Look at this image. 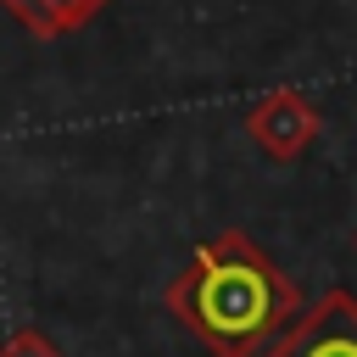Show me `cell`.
Listing matches in <instances>:
<instances>
[{"label": "cell", "mask_w": 357, "mask_h": 357, "mask_svg": "<svg viewBox=\"0 0 357 357\" xmlns=\"http://www.w3.org/2000/svg\"><path fill=\"white\" fill-rule=\"evenodd\" d=\"M351 245H357V234H351Z\"/></svg>", "instance_id": "obj_6"}, {"label": "cell", "mask_w": 357, "mask_h": 357, "mask_svg": "<svg viewBox=\"0 0 357 357\" xmlns=\"http://www.w3.org/2000/svg\"><path fill=\"white\" fill-rule=\"evenodd\" d=\"M0 357H61V346H56L45 329L22 324V329H11V335L0 340Z\"/></svg>", "instance_id": "obj_5"}, {"label": "cell", "mask_w": 357, "mask_h": 357, "mask_svg": "<svg viewBox=\"0 0 357 357\" xmlns=\"http://www.w3.org/2000/svg\"><path fill=\"white\" fill-rule=\"evenodd\" d=\"M268 357H357V296L324 290L312 307L290 318V329L268 346Z\"/></svg>", "instance_id": "obj_2"}, {"label": "cell", "mask_w": 357, "mask_h": 357, "mask_svg": "<svg viewBox=\"0 0 357 357\" xmlns=\"http://www.w3.org/2000/svg\"><path fill=\"white\" fill-rule=\"evenodd\" d=\"M33 39H61V33H78V28H89L100 11H106V0H0Z\"/></svg>", "instance_id": "obj_4"}, {"label": "cell", "mask_w": 357, "mask_h": 357, "mask_svg": "<svg viewBox=\"0 0 357 357\" xmlns=\"http://www.w3.org/2000/svg\"><path fill=\"white\" fill-rule=\"evenodd\" d=\"M162 307L218 357H262V346L301 312V290L245 229H223L190 251L167 279Z\"/></svg>", "instance_id": "obj_1"}, {"label": "cell", "mask_w": 357, "mask_h": 357, "mask_svg": "<svg viewBox=\"0 0 357 357\" xmlns=\"http://www.w3.org/2000/svg\"><path fill=\"white\" fill-rule=\"evenodd\" d=\"M245 134H251V145L268 156V162H296V156H307L312 151V139L324 134V117H318V106H312V95H301V89H268L251 112H245Z\"/></svg>", "instance_id": "obj_3"}]
</instances>
